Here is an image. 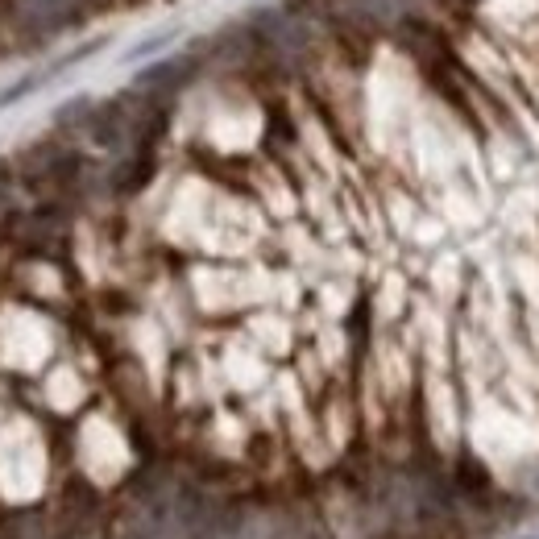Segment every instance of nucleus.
<instances>
[{
  "mask_svg": "<svg viewBox=\"0 0 539 539\" xmlns=\"http://www.w3.org/2000/svg\"><path fill=\"white\" fill-rule=\"evenodd\" d=\"M88 0H0V25L21 50H54L88 17Z\"/></svg>",
  "mask_w": 539,
  "mask_h": 539,
  "instance_id": "obj_1",
  "label": "nucleus"
},
{
  "mask_svg": "<svg viewBox=\"0 0 539 539\" xmlns=\"http://www.w3.org/2000/svg\"><path fill=\"white\" fill-rule=\"evenodd\" d=\"M249 38L258 42V54L274 67H303L320 42V25L287 13L282 5H258L241 17Z\"/></svg>",
  "mask_w": 539,
  "mask_h": 539,
  "instance_id": "obj_2",
  "label": "nucleus"
},
{
  "mask_svg": "<svg viewBox=\"0 0 539 539\" xmlns=\"http://www.w3.org/2000/svg\"><path fill=\"white\" fill-rule=\"evenodd\" d=\"M200 71H204V59H200V50L191 46V50L162 54V59L137 67L129 88H137L141 96H154V100H175L191 79H200Z\"/></svg>",
  "mask_w": 539,
  "mask_h": 539,
  "instance_id": "obj_3",
  "label": "nucleus"
},
{
  "mask_svg": "<svg viewBox=\"0 0 539 539\" xmlns=\"http://www.w3.org/2000/svg\"><path fill=\"white\" fill-rule=\"evenodd\" d=\"M108 38H88V42H79V46H71V50H59L50 63H42V67H34V71H25L21 79H13V83H5L0 88V108H13V104H21V100H30L34 92H42V88H50L59 75H67L71 67H79L83 59H92V54L104 46Z\"/></svg>",
  "mask_w": 539,
  "mask_h": 539,
  "instance_id": "obj_4",
  "label": "nucleus"
},
{
  "mask_svg": "<svg viewBox=\"0 0 539 539\" xmlns=\"http://www.w3.org/2000/svg\"><path fill=\"white\" fill-rule=\"evenodd\" d=\"M179 38H183L179 25H162V30H154V34H146V38H137V42L121 54V63H125V67H146V63L162 59V54L175 46Z\"/></svg>",
  "mask_w": 539,
  "mask_h": 539,
  "instance_id": "obj_5",
  "label": "nucleus"
},
{
  "mask_svg": "<svg viewBox=\"0 0 539 539\" xmlns=\"http://www.w3.org/2000/svg\"><path fill=\"white\" fill-rule=\"evenodd\" d=\"M92 108H96L92 96H71V100H63L59 108H54L50 125L59 129V133H67V137H79L83 125H88V117H92Z\"/></svg>",
  "mask_w": 539,
  "mask_h": 539,
  "instance_id": "obj_6",
  "label": "nucleus"
}]
</instances>
